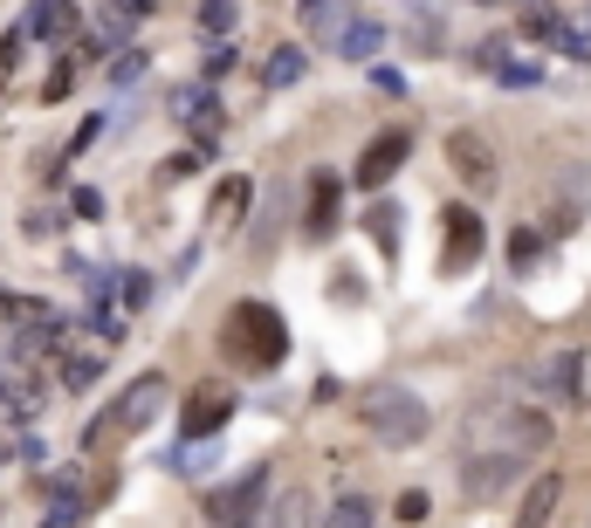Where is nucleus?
<instances>
[{"label":"nucleus","instance_id":"1","mask_svg":"<svg viewBox=\"0 0 591 528\" xmlns=\"http://www.w3.org/2000/svg\"><path fill=\"white\" fill-rule=\"evenodd\" d=\"M166 412H173V378L166 371H138L125 391L110 398V412H97V426H83V439H76V446H83V454H110L117 439L151 432Z\"/></svg>","mask_w":591,"mask_h":528},{"label":"nucleus","instance_id":"2","mask_svg":"<svg viewBox=\"0 0 591 528\" xmlns=\"http://www.w3.org/2000/svg\"><path fill=\"white\" fill-rule=\"evenodd\" d=\"M351 419H358L378 446H420V439L433 432L426 398H420V391H406V385H392V378L351 391Z\"/></svg>","mask_w":591,"mask_h":528},{"label":"nucleus","instance_id":"3","mask_svg":"<svg viewBox=\"0 0 591 528\" xmlns=\"http://www.w3.org/2000/svg\"><path fill=\"white\" fill-rule=\"evenodd\" d=\"M220 350H227V363H242V371L268 378L275 363L289 357V322H283V309H275V302H234L227 322H220Z\"/></svg>","mask_w":591,"mask_h":528},{"label":"nucleus","instance_id":"4","mask_svg":"<svg viewBox=\"0 0 591 528\" xmlns=\"http://www.w3.org/2000/svg\"><path fill=\"white\" fill-rule=\"evenodd\" d=\"M268 487H275V474H268V467H248V474H234L227 487H207V501H200L207 528H262Z\"/></svg>","mask_w":591,"mask_h":528},{"label":"nucleus","instance_id":"5","mask_svg":"<svg viewBox=\"0 0 591 528\" xmlns=\"http://www.w3.org/2000/svg\"><path fill=\"white\" fill-rule=\"evenodd\" d=\"M234 412H242V398H234V385H227V378H200V385L186 391V412H179V439H220Z\"/></svg>","mask_w":591,"mask_h":528},{"label":"nucleus","instance_id":"6","mask_svg":"<svg viewBox=\"0 0 591 528\" xmlns=\"http://www.w3.org/2000/svg\"><path fill=\"white\" fill-rule=\"evenodd\" d=\"M482 248H489V227H482V213L475 207H454L441 213V275H467L482 261Z\"/></svg>","mask_w":591,"mask_h":528},{"label":"nucleus","instance_id":"7","mask_svg":"<svg viewBox=\"0 0 591 528\" xmlns=\"http://www.w3.org/2000/svg\"><path fill=\"white\" fill-rule=\"evenodd\" d=\"M406 158H413V131H378L358 151V166H351V186H358V192H385L392 179L406 172Z\"/></svg>","mask_w":591,"mask_h":528},{"label":"nucleus","instance_id":"8","mask_svg":"<svg viewBox=\"0 0 591 528\" xmlns=\"http://www.w3.org/2000/svg\"><path fill=\"white\" fill-rule=\"evenodd\" d=\"M447 166H454V179L467 192H495V179H502V166H495V151H489L482 131H447Z\"/></svg>","mask_w":591,"mask_h":528},{"label":"nucleus","instance_id":"9","mask_svg":"<svg viewBox=\"0 0 591 528\" xmlns=\"http://www.w3.org/2000/svg\"><path fill=\"white\" fill-rule=\"evenodd\" d=\"M337 220H344V179L331 172V166H317L309 172V207H303V240H324L337 233Z\"/></svg>","mask_w":591,"mask_h":528},{"label":"nucleus","instance_id":"10","mask_svg":"<svg viewBox=\"0 0 591 528\" xmlns=\"http://www.w3.org/2000/svg\"><path fill=\"white\" fill-rule=\"evenodd\" d=\"M523 474V454H509V446H495V454L467 460V480H461V501H495L502 487H516Z\"/></svg>","mask_w":591,"mask_h":528},{"label":"nucleus","instance_id":"11","mask_svg":"<svg viewBox=\"0 0 591 528\" xmlns=\"http://www.w3.org/2000/svg\"><path fill=\"white\" fill-rule=\"evenodd\" d=\"M173 117L193 124V138H220V124H227V110H220V97L207 83H179L173 90Z\"/></svg>","mask_w":591,"mask_h":528},{"label":"nucleus","instance_id":"12","mask_svg":"<svg viewBox=\"0 0 591 528\" xmlns=\"http://www.w3.org/2000/svg\"><path fill=\"white\" fill-rule=\"evenodd\" d=\"M550 439H558V419H543L536 405H523V412H509V419H502V439H495V446H509V454H523V460H530V454H543Z\"/></svg>","mask_w":591,"mask_h":528},{"label":"nucleus","instance_id":"13","mask_svg":"<svg viewBox=\"0 0 591 528\" xmlns=\"http://www.w3.org/2000/svg\"><path fill=\"white\" fill-rule=\"evenodd\" d=\"M564 508V474H536L523 487V501H516V528H550Z\"/></svg>","mask_w":591,"mask_h":528},{"label":"nucleus","instance_id":"14","mask_svg":"<svg viewBox=\"0 0 591 528\" xmlns=\"http://www.w3.org/2000/svg\"><path fill=\"white\" fill-rule=\"evenodd\" d=\"M378 49H385V28H378L372 14H344V28H337V56H344V62H378Z\"/></svg>","mask_w":591,"mask_h":528},{"label":"nucleus","instance_id":"15","mask_svg":"<svg viewBox=\"0 0 591 528\" xmlns=\"http://www.w3.org/2000/svg\"><path fill=\"white\" fill-rule=\"evenodd\" d=\"M303 76H309V56L296 42H283V49H268V62H262V90H289V83H303Z\"/></svg>","mask_w":591,"mask_h":528},{"label":"nucleus","instance_id":"16","mask_svg":"<svg viewBox=\"0 0 591 528\" xmlns=\"http://www.w3.org/2000/svg\"><path fill=\"white\" fill-rule=\"evenodd\" d=\"M104 138V117H83V124H76L62 145H56V158H49V166H42V179H62V166H76V158H83L90 145Z\"/></svg>","mask_w":591,"mask_h":528},{"label":"nucleus","instance_id":"17","mask_svg":"<svg viewBox=\"0 0 591 528\" xmlns=\"http://www.w3.org/2000/svg\"><path fill=\"white\" fill-rule=\"evenodd\" d=\"M248 207H255V179H248V172H227V179L214 186V213H220V220H248Z\"/></svg>","mask_w":591,"mask_h":528},{"label":"nucleus","instance_id":"18","mask_svg":"<svg viewBox=\"0 0 591 528\" xmlns=\"http://www.w3.org/2000/svg\"><path fill=\"white\" fill-rule=\"evenodd\" d=\"M97 378H104V357L97 350H62V371H56L62 391H90Z\"/></svg>","mask_w":591,"mask_h":528},{"label":"nucleus","instance_id":"19","mask_svg":"<svg viewBox=\"0 0 591 528\" xmlns=\"http://www.w3.org/2000/svg\"><path fill=\"white\" fill-rule=\"evenodd\" d=\"M365 233L378 240V255H385V261H400V207H392V199H378V207L365 213Z\"/></svg>","mask_w":591,"mask_h":528},{"label":"nucleus","instance_id":"20","mask_svg":"<svg viewBox=\"0 0 591 528\" xmlns=\"http://www.w3.org/2000/svg\"><path fill=\"white\" fill-rule=\"evenodd\" d=\"M536 261H543V233L536 227H509V268L536 275Z\"/></svg>","mask_w":591,"mask_h":528},{"label":"nucleus","instance_id":"21","mask_svg":"<svg viewBox=\"0 0 591 528\" xmlns=\"http://www.w3.org/2000/svg\"><path fill=\"white\" fill-rule=\"evenodd\" d=\"M234 28H242V8H234V0H200V34L207 42H227Z\"/></svg>","mask_w":591,"mask_h":528},{"label":"nucleus","instance_id":"22","mask_svg":"<svg viewBox=\"0 0 591 528\" xmlns=\"http://www.w3.org/2000/svg\"><path fill=\"white\" fill-rule=\"evenodd\" d=\"M550 385H558V391H584V350H558V357H550V371H543Z\"/></svg>","mask_w":591,"mask_h":528},{"label":"nucleus","instance_id":"23","mask_svg":"<svg viewBox=\"0 0 591 528\" xmlns=\"http://www.w3.org/2000/svg\"><path fill=\"white\" fill-rule=\"evenodd\" d=\"M268 528H324V521H317V508H309V495L296 487V495L275 501V521H268Z\"/></svg>","mask_w":591,"mask_h":528},{"label":"nucleus","instance_id":"24","mask_svg":"<svg viewBox=\"0 0 591 528\" xmlns=\"http://www.w3.org/2000/svg\"><path fill=\"white\" fill-rule=\"evenodd\" d=\"M69 90H76V56H56V62H49V76H42V90H35V97H42V103H69Z\"/></svg>","mask_w":591,"mask_h":528},{"label":"nucleus","instance_id":"25","mask_svg":"<svg viewBox=\"0 0 591 528\" xmlns=\"http://www.w3.org/2000/svg\"><path fill=\"white\" fill-rule=\"evenodd\" d=\"M324 528H372V501L365 495H337L331 515H324Z\"/></svg>","mask_w":591,"mask_h":528},{"label":"nucleus","instance_id":"26","mask_svg":"<svg viewBox=\"0 0 591 528\" xmlns=\"http://www.w3.org/2000/svg\"><path fill=\"white\" fill-rule=\"evenodd\" d=\"M117 302H125V316H138L151 302V275L145 268H117Z\"/></svg>","mask_w":591,"mask_h":528},{"label":"nucleus","instance_id":"27","mask_svg":"<svg viewBox=\"0 0 591 528\" xmlns=\"http://www.w3.org/2000/svg\"><path fill=\"white\" fill-rule=\"evenodd\" d=\"M49 302L42 296H14V289H0V322H42Z\"/></svg>","mask_w":591,"mask_h":528},{"label":"nucleus","instance_id":"28","mask_svg":"<svg viewBox=\"0 0 591 528\" xmlns=\"http://www.w3.org/2000/svg\"><path fill=\"white\" fill-rule=\"evenodd\" d=\"M495 76H502V90H536L543 83V62H516V56H509Z\"/></svg>","mask_w":591,"mask_h":528},{"label":"nucleus","instance_id":"29","mask_svg":"<svg viewBox=\"0 0 591 528\" xmlns=\"http://www.w3.org/2000/svg\"><path fill=\"white\" fill-rule=\"evenodd\" d=\"M28 34H35V28H28V21H14V28H8V34H0V83H8V69H14V62H21V49H28Z\"/></svg>","mask_w":591,"mask_h":528},{"label":"nucleus","instance_id":"30","mask_svg":"<svg viewBox=\"0 0 591 528\" xmlns=\"http://www.w3.org/2000/svg\"><path fill=\"white\" fill-rule=\"evenodd\" d=\"M145 76V49H131V56H110V90H131Z\"/></svg>","mask_w":591,"mask_h":528},{"label":"nucleus","instance_id":"31","mask_svg":"<svg viewBox=\"0 0 591 528\" xmlns=\"http://www.w3.org/2000/svg\"><path fill=\"white\" fill-rule=\"evenodd\" d=\"M69 213H76V220H104V192H97V186H76V192H69Z\"/></svg>","mask_w":591,"mask_h":528},{"label":"nucleus","instance_id":"32","mask_svg":"<svg viewBox=\"0 0 591 528\" xmlns=\"http://www.w3.org/2000/svg\"><path fill=\"white\" fill-rule=\"evenodd\" d=\"M372 90H378V97H406V76L385 69V62H372Z\"/></svg>","mask_w":591,"mask_h":528},{"label":"nucleus","instance_id":"33","mask_svg":"<svg viewBox=\"0 0 591 528\" xmlns=\"http://www.w3.org/2000/svg\"><path fill=\"white\" fill-rule=\"evenodd\" d=\"M331 296H337V302H365V281H358V275H337Z\"/></svg>","mask_w":591,"mask_h":528},{"label":"nucleus","instance_id":"34","mask_svg":"<svg viewBox=\"0 0 591 528\" xmlns=\"http://www.w3.org/2000/svg\"><path fill=\"white\" fill-rule=\"evenodd\" d=\"M296 14H303V21H309V28H324V21H331V14H337V0H303V8H296Z\"/></svg>","mask_w":591,"mask_h":528},{"label":"nucleus","instance_id":"35","mask_svg":"<svg viewBox=\"0 0 591 528\" xmlns=\"http://www.w3.org/2000/svg\"><path fill=\"white\" fill-rule=\"evenodd\" d=\"M400 521H426V495H420V487H406V495H400Z\"/></svg>","mask_w":591,"mask_h":528},{"label":"nucleus","instance_id":"36","mask_svg":"<svg viewBox=\"0 0 591 528\" xmlns=\"http://www.w3.org/2000/svg\"><path fill=\"white\" fill-rule=\"evenodd\" d=\"M234 69V49L227 42H214V56H207V76H227Z\"/></svg>","mask_w":591,"mask_h":528},{"label":"nucleus","instance_id":"37","mask_svg":"<svg viewBox=\"0 0 591 528\" xmlns=\"http://www.w3.org/2000/svg\"><path fill=\"white\" fill-rule=\"evenodd\" d=\"M110 8H125V14L138 21V14H151V8H159V0H110Z\"/></svg>","mask_w":591,"mask_h":528},{"label":"nucleus","instance_id":"38","mask_svg":"<svg viewBox=\"0 0 591 528\" xmlns=\"http://www.w3.org/2000/svg\"><path fill=\"white\" fill-rule=\"evenodd\" d=\"M49 528H69V521H56V515H49Z\"/></svg>","mask_w":591,"mask_h":528},{"label":"nucleus","instance_id":"39","mask_svg":"<svg viewBox=\"0 0 591 528\" xmlns=\"http://www.w3.org/2000/svg\"><path fill=\"white\" fill-rule=\"evenodd\" d=\"M0 398H8V385H0Z\"/></svg>","mask_w":591,"mask_h":528},{"label":"nucleus","instance_id":"40","mask_svg":"<svg viewBox=\"0 0 591 528\" xmlns=\"http://www.w3.org/2000/svg\"><path fill=\"white\" fill-rule=\"evenodd\" d=\"M482 8H489V0H482Z\"/></svg>","mask_w":591,"mask_h":528}]
</instances>
